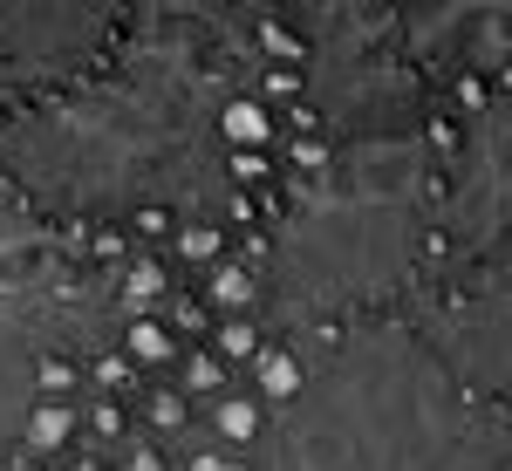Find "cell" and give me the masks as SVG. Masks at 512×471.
<instances>
[{"label":"cell","instance_id":"obj_1","mask_svg":"<svg viewBox=\"0 0 512 471\" xmlns=\"http://www.w3.org/2000/svg\"><path fill=\"white\" fill-rule=\"evenodd\" d=\"M280 471H512V424L472 410L410 342L355 349L287 431Z\"/></svg>","mask_w":512,"mask_h":471},{"label":"cell","instance_id":"obj_2","mask_svg":"<svg viewBox=\"0 0 512 471\" xmlns=\"http://www.w3.org/2000/svg\"><path fill=\"white\" fill-rule=\"evenodd\" d=\"M458 219L492 239H506L512 246V137L499 144V164L492 157H472V178H465V205H458Z\"/></svg>","mask_w":512,"mask_h":471}]
</instances>
